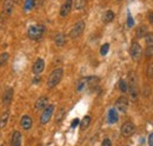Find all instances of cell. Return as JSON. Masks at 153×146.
Wrapping results in <instances>:
<instances>
[{"label": "cell", "mask_w": 153, "mask_h": 146, "mask_svg": "<svg viewBox=\"0 0 153 146\" xmlns=\"http://www.w3.org/2000/svg\"><path fill=\"white\" fill-rule=\"evenodd\" d=\"M128 89H130V99L132 101H137L139 90H138V83H137V75L134 72H131L128 74Z\"/></svg>", "instance_id": "cell-1"}, {"label": "cell", "mask_w": 153, "mask_h": 146, "mask_svg": "<svg viewBox=\"0 0 153 146\" xmlns=\"http://www.w3.org/2000/svg\"><path fill=\"white\" fill-rule=\"evenodd\" d=\"M28 36H30V39H32V40H38L40 39L41 36H44V33H45V26L44 25H41V24H39V25H33V26H31L30 28H28Z\"/></svg>", "instance_id": "cell-2"}, {"label": "cell", "mask_w": 153, "mask_h": 146, "mask_svg": "<svg viewBox=\"0 0 153 146\" xmlns=\"http://www.w3.org/2000/svg\"><path fill=\"white\" fill-rule=\"evenodd\" d=\"M62 74H64L62 69H56L53 72L50 74V77H48L47 86L50 89H53L54 86H57L58 84H59V81L61 80V78H62Z\"/></svg>", "instance_id": "cell-3"}, {"label": "cell", "mask_w": 153, "mask_h": 146, "mask_svg": "<svg viewBox=\"0 0 153 146\" xmlns=\"http://www.w3.org/2000/svg\"><path fill=\"white\" fill-rule=\"evenodd\" d=\"M130 54H131V57H132V59H133L134 61H139L140 60L141 54H143V48H141V46L138 42H135V41L132 42L131 50H130Z\"/></svg>", "instance_id": "cell-4"}, {"label": "cell", "mask_w": 153, "mask_h": 146, "mask_svg": "<svg viewBox=\"0 0 153 146\" xmlns=\"http://www.w3.org/2000/svg\"><path fill=\"white\" fill-rule=\"evenodd\" d=\"M85 30V22L84 21H78L76 25L72 27V30L70 31V36L72 39H76L78 36H80L82 34Z\"/></svg>", "instance_id": "cell-5"}, {"label": "cell", "mask_w": 153, "mask_h": 146, "mask_svg": "<svg viewBox=\"0 0 153 146\" xmlns=\"http://www.w3.org/2000/svg\"><path fill=\"white\" fill-rule=\"evenodd\" d=\"M53 112H54V105L47 106L46 109L44 110V112H42V114H41V117H40V123H41V124H47V123L50 121V119H51Z\"/></svg>", "instance_id": "cell-6"}, {"label": "cell", "mask_w": 153, "mask_h": 146, "mask_svg": "<svg viewBox=\"0 0 153 146\" xmlns=\"http://www.w3.org/2000/svg\"><path fill=\"white\" fill-rule=\"evenodd\" d=\"M134 131H135V126H134L133 123H131V121H126V123H124L123 126H121V134H123L124 137H130V136H132L134 133Z\"/></svg>", "instance_id": "cell-7"}, {"label": "cell", "mask_w": 153, "mask_h": 146, "mask_svg": "<svg viewBox=\"0 0 153 146\" xmlns=\"http://www.w3.org/2000/svg\"><path fill=\"white\" fill-rule=\"evenodd\" d=\"M128 106V99L126 97H120L115 103V109L120 112H126Z\"/></svg>", "instance_id": "cell-8"}, {"label": "cell", "mask_w": 153, "mask_h": 146, "mask_svg": "<svg viewBox=\"0 0 153 146\" xmlns=\"http://www.w3.org/2000/svg\"><path fill=\"white\" fill-rule=\"evenodd\" d=\"M72 10V0H65L60 8V16L61 17H67Z\"/></svg>", "instance_id": "cell-9"}, {"label": "cell", "mask_w": 153, "mask_h": 146, "mask_svg": "<svg viewBox=\"0 0 153 146\" xmlns=\"http://www.w3.org/2000/svg\"><path fill=\"white\" fill-rule=\"evenodd\" d=\"M12 99H13V89L8 87L6 91L4 92V94H2V103H4V105H10Z\"/></svg>", "instance_id": "cell-10"}, {"label": "cell", "mask_w": 153, "mask_h": 146, "mask_svg": "<svg viewBox=\"0 0 153 146\" xmlns=\"http://www.w3.org/2000/svg\"><path fill=\"white\" fill-rule=\"evenodd\" d=\"M44 69H45V61L41 58L37 59L36 63H34V65H33V73L34 74H40V73L44 71Z\"/></svg>", "instance_id": "cell-11"}, {"label": "cell", "mask_w": 153, "mask_h": 146, "mask_svg": "<svg viewBox=\"0 0 153 146\" xmlns=\"http://www.w3.org/2000/svg\"><path fill=\"white\" fill-rule=\"evenodd\" d=\"M99 85V78L98 77H88L87 78V89L91 91H94Z\"/></svg>", "instance_id": "cell-12"}, {"label": "cell", "mask_w": 153, "mask_h": 146, "mask_svg": "<svg viewBox=\"0 0 153 146\" xmlns=\"http://www.w3.org/2000/svg\"><path fill=\"white\" fill-rule=\"evenodd\" d=\"M13 7H14V1L13 0H5L4 2V13L6 16H11L13 12Z\"/></svg>", "instance_id": "cell-13"}, {"label": "cell", "mask_w": 153, "mask_h": 146, "mask_svg": "<svg viewBox=\"0 0 153 146\" xmlns=\"http://www.w3.org/2000/svg\"><path fill=\"white\" fill-rule=\"evenodd\" d=\"M46 105H47V97H40L36 103V111L45 110L47 107Z\"/></svg>", "instance_id": "cell-14"}, {"label": "cell", "mask_w": 153, "mask_h": 146, "mask_svg": "<svg viewBox=\"0 0 153 146\" xmlns=\"http://www.w3.org/2000/svg\"><path fill=\"white\" fill-rule=\"evenodd\" d=\"M20 124H21V127L27 131V130H30L32 127V119L28 115H24L21 118V120H20Z\"/></svg>", "instance_id": "cell-15"}, {"label": "cell", "mask_w": 153, "mask_h": 146, "mask_svg": "<svg viewBox=\"0 0 153 146\" xmlns=\"http://www.w3.org/2000/svg\"><path fill=\"white\" fill-rule=\"evenodd\" d=\"M11 144H12V146H21V133L19 131H14L13 132Z\"/></svg>", "instance_id": "cell-16"}, {"label": "cell", "mask_w": 153, "mask_h": 146, "mask_svg": "<svg viewBox=\"0 0 153 146\" xmlns=\"http://www.w3.org/2000/svg\"><path fill=\"white\" fill-rule=\"evenodd\" d=\"M108 123L110 124H115L118 121V113H117V110L115 109H111L108 111Z\"/></svg>", "instance_id": "cell-17"}, {"label": "cell", "mask_w": 153, "mask_h": 146, "mask_svg": "<svg viewBox=\"0 0 153 146\" xmlns=\"http://www.w3.org/2000/svg\"><path fill=\"white\" fill-rule=\"evenodd\" d=\"M54 42H56V45L57 46H64L65 45V42H66V36L64 33H58L56 38H54Z\"/></svg>", "instance_id": "cell-18"}, {"label": "cell", "mask_w": 153, "mask_h": 146, "mask_svg": "<svg viewBox=\"0 0 153 146\" xmlns=\"http://www.w3.org/2000/svg\"><path fill=\"white\" fill-rule=\"evenodd\" d=\"M149 34V30H147V27H145V26H140V27H138L137 28V31H135V36L137 38H144V36H146Z\"/></svg>", "instance_id": "cell-19"}, {"label": "cell", "mask_w": 153, "mask_h": 146, "mask_svg": "<svg viewBox=\"0 0 153 146\" xmlns=\"http://www.w3.org/2000/svg\"><path fill=\"white\" fill-rule=\"evenodd\" d=\"M86 89H87V78H82L76 84V91L82 92L84 90H86Z\"/></svg>", "instance_id": "cell-20"}, {"label": "cell", "mask_w": 153, "mask_h": 146, "mask_svg": "<svg viewBox=\"0 0 153 146\" xmlns=\"http://www.w3.org/2000/svg\"><path fill=\"white\" fill-rule=\"evenodd\" d=\"M90 124H91V117L90 115H85L82 118V120L80 121V128L81 130H86L90 126Z\"/></svg>", "instance_id": "cell-21"}, {"label": "cell", "mask_w": 153, "mask_h": 146, "mask_svg": "<svg viewBox=\"0 0 153 146\" xmlns=\"http://www.w3.org/2000/svg\"><path fill=\"white\" fill-rule=\"evenodd\" d=\"M113 19H114V13H113L112 11H107V12H105V14H104V17H102V21H104L105 24H108V22H111Z\"/></svg>", "instance_id": "cell-22"}, {"label": "cell", "mask_w": 153, "mask_h": 146, "mask_svg": "<svg viewBox=\"0 0 153 146\" xmlns=\"http://www.w3.org/2000/svg\"><path fill=\"white\" fill-rule=\"evenodd\" d=\"M8 117H10V113H8V112H5V113L1 115V118H0V128H4L6 126V124H7V121H8Z\"/></svg>", "instance_id": "cell-23"}, {"label": "cell", "mask_w": 153, "mask_h": 146, "mask_svg": "<svg viewBox=\"0 0 153 146\" xmlns=\"http://www.w3.org/2000/svg\"><path fill=\"white\" fill-rule=\"evenodd\" d=\"M119 90L123 93L127 92V90H128V85H127V83L124 79H120V81H119Z\"/></svg>", "instance_id": "cell-24"}, {"label": "cell", "mask_w": 153, "mask_h": 146, "mask_svg": "<svg viewBox=\"0 0 153 146\" xmlns=\"http://www.w3.org/2000/svg\"><path fill=\"white\" fill-rule=\"evenodd\" d=\"M85 5H86V0H76V1H74V7H76V10H81V8H84Z\"/></svg>", "instance_id": "cell-25"}, {"label": "cell", "mask_w": 153, "mask_h": 146, "mask_svg": "<svg viewBox=\"0 0 153 146\" xmlns=\"http://www.w3.org/2000/svg\"><path fill=\"white\" fill-rule=\"evenodd\" d=\"M33 6H34V0H26L25 1V5H24V8L26 11H28V10H32Z\"/></svg>", "instance_id": "cell-26"}, {"label": "cell", "mask_w": 153, "mask_h": 146, "mask_svg": "<svg viewBox=\"0 0 153 146\" xmlns=\"http://www.w3.org/2000/svg\"><path fill=\"white\" fill-rule=\"evenodd\" d=\"M108 50H110V45H108V44H104V45L101 46V48H100V54L106 55L107 52H108Z\"/></svg>", "instance_id": "cell-27"}, {"label": "cell", "mask_w": 153, "mask_h": 146, "mask_svg": "<svg viewBox=\"0 0 153 146\" xmlns=\"http://www.w3.org/2000/svg\"><path fill=\"white\" fill-rule=\"evenodd\" d=\"M7 59H8V53H2V54H0V66H2V65L7 61Z\"/></svg>", "instance_id": "cell-28"}, {"label": "cell", "mask_w": 153, "mask_h": 146, "mask_svg": "<svg viewBox=\"0 0 153 146\" xmlns=\"http://www.w3.org/2000/svg\"><path fill=\"white\" fill-rule=\"evenodd\" d=\"M145 55H146L147 58H152L153 57V46H147V47H146Z\"/></svg>", "instance_id": "cell-29"}, {"label": "cell", "mask_w": 153, "mask_h": 146, "mask_svg": "<svg viewBox=\"0 0 153 146\" xmlns=\"http://www.w3.org/2000/svg\"><path fill=\"white\" fill-rule=\"evenodd\" d=\"M64 113H65V111L61 109L59 112H58L57 117H56V120H57V123H59V121H61L62 120V118H64Z\"/></svg>", "instance_id": "cell-30"}, {"label": "cell", "mask_w": 153, "mask_h": 146, "mask_svg": "<svg viewBox=\"0 0 153 146\" xmlns=\"http://www.w3.org/2000/svg\"><path fill=\"white\" fill-rule=\"evenodd\" d=\"M146 40H147V46H153V34L149 32V34L146 36Z\"/></svg>", "instance_id": "cell-31"}, {"label": "cell", "mask_w": 153, "mask_h": 146, "mask_svg": "<svg viewBox=\"0 0 153 146\" xmlns=\"http://www.w3.org/2000/svg\"><path fill=\"white\" fill-rule=\"evenodd\" d=\"M147 77H149L150 79H153V63L150 64V66H149V69H147Z\"/></svg>", "instance_id": "cell-32"}, {"label": "cell", "mask_w": 153, "mask_h": 146, "mask_svg": "<svg viewBox=\"0 0 153 146\" xmlns=\"http://www.w3.org/2000/svg\"><path fill=\"white\" fill-rule=\"evenodd\" d=\"M133 25H134L133 18H132L131 14H128V16H127V27H132Z\"/></svg>", "instance_id": "cell-33"}, {"label": "cell", "mask_w": 153, "mask_h": 146, "mask_svg": "<svg viewBox=\"0 0 153 146\" xmlns=\"http://www.w3.org/2000/svg\"><path fill=\"white\" fill-rule=\"evenodd\" d=\"M101 146H112V143H111L110 139H104V142H102Z\"/></svg>", "instance_id": "cell-34"}, {"label": "cell", "mask_w": 153, "mask_h": 146, "mask_svg": "<svg viewBox=\"0 0 153 146\" xmlns=\"http://www.w3.org/2000/svg\"><path fill=\"white\" fill-rule=\"evenodd\" d=\"M79 123H80V121H79V119H74V120L72 121V124H71V126H72V127H73V128L76 127V126L79 125Z\"/></svg>", "instance_id": "cell-35"}, {"label": "cell", "mask_w": 153, "mask_h": 146, "mask_svg": "<svg viewBox=\"0 0 153 146\" xmlns=\"http://www.w3.org/2000/svg\"><path fill=\"white\" fill-rule=\"evenodd\" d=\"M149 145L153 146V132L149 136Z\"/></svg>", "instance_id": "cell-36"}, {"label": "cell", "mask_w": 153, "mask_h": 146, "mask_svg": "<svg viewBox=\"0 0 153 146\" xmlns=\"http://www.w3.org/2000/svg\"><path fill=\"white\" fill-rule=\"evenodd\" d=\"M149 21L153 25V12H151V13L149 14Z\"/></svg>", "instance_id": "cell-37"}, {"label": "cell", "mask_w": 153, "mask_h": 146, "mask_svg": "<svg viewBox=\"0 0 153 146\" xmlns=\"http://www.w3.org/2000/svg\"><path fill=\"white\" fill-rule=\"evenodd\" d=\"M118 1H120V0H118Z\"/></svg>", "instance_id": "cell-38"}]
</instances>
